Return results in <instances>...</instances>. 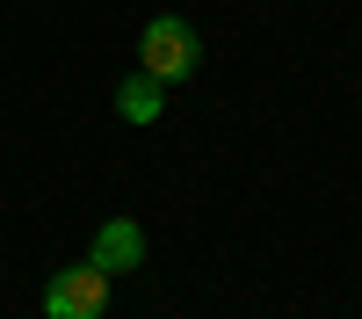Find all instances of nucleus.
<instances>
[{
    "instance_id": "nucleus-1",
    "label": "nucleus",
    "mask_w": 362,
    "mask_h": 319,
    "mask_svg": "<svg viewBox=\"0 0 362 319\" xmlns=\"http://www.w3.org/2000/svg\"><path fill=\"white\" fill-rule=\"evenodd\" d=\"M196 58H203V37L181 15H153L145 22V37H138V73H153L160 87H181L196 73Z\"/></svg>"
},
{
    "instance_id": "nucleus-3",
    "label": "nucleus",
    "mask_w": 362,
    "mask_h": 319,
    "mask_svg": "<svg viewBox=\"0 0 362 319\" xmlns=\"http://www.w3.org/2000/svg\"><path fill=\"white\" fill-rule=\"evenodd\" d=\"M87 261H95L102 276H131L138 261H145V232H138V218H109V225L95 232V254H87Z\"/></svg>"
},
{
    "instance_id": "nucleus-4",
    "label": "nucleus",
    "mask_w": 362,
    "mask_h": 319,
    "mask_svg": "<svg viewBox=\"0 0 362 319\" xmlns=\"http://www.w3.org/2000/svg\"><path fill=\"white\" fill-rule=\"evenodd\" d=\"M160 102H167V87L153 73H131L116 87V116H124V124H160Z\"/></svg>"
},
{
    "instance_id": "nucleus-2",
    "label": "nucleus",
    "mask_w": 362,
    "mask_h": 319,
    "mask_svg": "<svg viewBox=\"0 0 362 319\" xmlns=\"http://www.w3.org/2000/svg\"><path fill=\"white\" fill-rule=\"evenodd\" d=\"M109 312V276L95 261H73L44 283V319H102Z\"/></svg>"
}]
</instances>
